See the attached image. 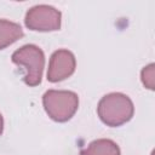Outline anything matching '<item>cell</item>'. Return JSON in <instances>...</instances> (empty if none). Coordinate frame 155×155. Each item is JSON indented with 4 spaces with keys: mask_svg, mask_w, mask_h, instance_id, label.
<instances>
[{
    "mask_svg": "<svg viewBox=\"0 0 155 155\" xmlns=\"http://www.w3.org/2000/svg\"><path fill=\"white\" fill-rule=\"evenodd\" d=\"M97 113L103 124L110 127H119L132 119L134 107L128 96L113 92L102 97L97 107Z\"/></svg>",
    "mask_w": 155,
    "mask_h": 155,
    "instance_id": "obj_1",
    "label": "cell"
},
{
    "mask_svg": "<svg viewBox=\"0 0 155 155\" xmlns=\"http://www.w3.org/2000/svg\"><path fill=\"white\" fill-rule=\"evenodd\" d=\"M12 62L25 70L24 82L30 86H38L42 79V71L45 67V56L42 50L33 44H28L16 50L11 57Z\"/></svg>",
    "mask_w": 155,
    "mask_h": 155,
    "instance_id": "obj_2",
    "label": "cell"
},
{
    "mask_svg": "<svg viewBox=\"0 0 155 155\" xmlns=\"http://www.w3.org/2000/svg\"><path fill=\"white\" fill-rule=\"evenodd\" d=\"M42 104L45 111L52 120L65 122L76 113L79 108V97L71 91L48 90L42 96Z\"/></svg>",
    "mask_w": 155,
    "mask_h": 155,
    "instance_id": "obj_3",
    "label": "cell"
},
{
    "mask_svg": "<svg viewBox=\"0 0 155 155\" xmlns=\"http://www.w3.org/2000/svg\"><path fill=\"white\" fill-rule=\"evenodd\" d=\"M62 15L50 5H36L25 13V27L34 31H54L61 28Z\"/></svg>",
    "mask_w": 155,
    "mask_h": 155,
    "instance_id": "obj_4",
    "label": "cell"
},
{
    "mask_svg": "<svg viewBox=\"0 0 155 155\" xmlns=\"http://www.w3.org/2000/svg\"><path fill=\"white\" fill-rule=\"evenodd\" d=\"M76 67L75 56L68 50H57L52 53L48 63L47 80L50 82H58L69 78Z\"/></svg>",
    "mask_w": 155,
    "mask_h": 155,
    "instance_id": "obj_5",
    "label": "cell"
},
{
    "mask_svg": "<svg viewBox=\"0 0 155 155\" xmlns=\"http://www.w3.org/2000/svg\"><path fill=\"white\" fill-rule=\"evenodd\" d=\"M80 155H120L119 145L111 139H96L87 148L80 150Z\"/></svg>",
    "mask_w": 155,
    "mask_h": 155,
    "instance_id": "obj_6",
    "label": "cell"
},
{
    "mask_svg": "<svg viewBox=\"0 0 155 155\" xmlns=\"http://www.w3.org/2000/svg\"><path fill=\"white\" fill-rule=\"evenodd\" d=\"M22 36L23 30L18 23L10 22L7 19H0V50L12 45Z\"/></svg>",
    "mask_w": 155,
    "mask_h": 155,
    "instance_id": "obj_7",
    "label": "cell"
},
{
    "mask_svg": "<svg viewBox=\"0 0 155 155\" xmlns=\"http://www.w3.org/2000/svg\"><path fill=\"white\" fill-rule=\"evenodd\" d=\"M154 76H155V65L153 63H150L149 65L142 69V73H140L142 82L149 90H154V84H155Z\"/></svg>",
    "mask_w": 155,
    "mask_h": 155,
    "instance_id": "obj_8",
    "label": "cell"
},
{
    "mask_svg": "<svg viewBox=\"0 0 155 155\" xmlns=\"http://www.w3.org/2000/svg\"><path fill=\"white\" fill-rule=\"evenodd\" d=\"M2 131H4V119H2V115L0 114V136H1Z\"/></svg>",
    "mask_w": 155,
    "mask_h": 155,
    "instance_id": "obj_9",
    "label": "cell"
}]
</instances>
